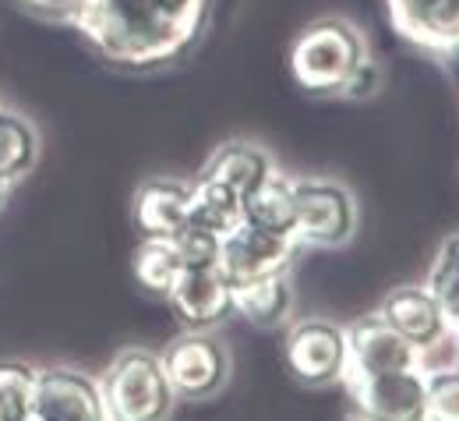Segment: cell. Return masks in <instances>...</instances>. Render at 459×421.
<instances>
[{
	"label": "cell",
	"instance_id": "obj_19",
	"mask_svg": "<svg viewBox=\"0 0 459 421\" xmlns=\"http://www.w3.org/2000/svg\"><path fill=\"white\" fill-rule=\"evenodd\" d=\"M240 213H244V198L237 191H230L227 184L212 178H198L191 180V209H187V224L209 231V234H227L240 224Z\"/></svg>",
	"mask_w": 459,
	"mask_h": 421
},
{
	"label": "cell",
	"instance_id": "obj_1",
	"mask_svg": "<svg viewBox=\"0 0 459 421\" xmlns=\"http://www.w3.org/2000/svg\"><path fill=\"white\" fill-rule=\"evenodd\" d=\"M212 0H85L71 22L89 47L124 71H160L205 36Z\"/></svg>",
	"mask_w": 459,
	"mask_h": 421
},
{
	"label": "cell",
	"instance_id": "obj_26",
	"mask_svg": "<svg viewBox=\"0 0 459 421\" xmlns=\"http://www.w3.org/2000/svg\"><path fill=\"white\" fill-rule=\"evenodd\" d=\"M18 4H22L29 14L47 18V22H74L85 0H18Z\"/></svg>",
	"mask_w": 459,
	"mask_h": 421
},
{
	"label": "cell",
	"instance_id": "obj_28",
	"mask_svg": "<svg viewBox=\"0 0 459 421\" xmlns=\"http://www.w3.org/2000/svg\"><path fill=\"white\" fill-rule=\"evenodd\" d=\"M7 191H11V188L0 180V213H4V206H7Z\"/></svg>",
	"mask_w": 459,
	"mask_h": 421
},
{
	"label": "cell",
	"instance_id": "obj_5",
	"mask_svg": "<svg viewBox=\"0 0 459 421\" xmlns=\"http://www.w3.org/2000/svg\"><path fill=\"white\" fill-rule=\"evenodd\" d=\"M170 390L184 404H202L220 397L233 375L230 344L216 329H184L160 351Z\"/></svg>",
	"mask_w": 459,
	"mask_h": 421
},
{
	"label": "cell",
	"instance_id": "obj_3",
	"mask_svg": "<svg viewBox=\"0 0 459 421\" xmlns=\"http://www.w3.org/2000/svg\"><path fill=\"white\" fill-rule=\"evenodd\" d=\"M96 379L110 421H170L177 408L160 351L152 347H120Z\"/></svg>",
	"mask_w": 459,
	"mask_h": 421
},
{
	"label": "cell",
	"instance_id": "obj_2",
	"mask_svg": "<svg viewBox=\"0 0 459 421\" xmlns=\"http://www.w3.org/2000/svg\"><path fill=\"white\" fill-rule=\"evenodd\" d=\"M375 57L368 36L340 14L307 22L290 43V78L307 96L340 100L350 78Z\"/></svg>",
	"mask_w": 459,
	"mask_h": 421
},
{
	"label": "cell",
	"instance_id": "obj_27",
	"mask_svg": "<svg viewBox=\"0 0 459 421\" xmlns=\"http://www.w3.org/2000/svg\"><path fill=\"white\" fill-rule=\"evenodd\" d=\"M449 351H453V364L459 368V322L453 326V333H449Z\"/></svg>",
	"mask_w": 459,
	"mask_h": 421
},
{
	"label": "cell",
	"instance_id": "obj_6",
	"mask_svg": "<svg viewBox=\"0 0 459 421\" xmlns=\"http://www.w3.org/2000/svg\"><path fill=\"white\" fill-rule=\"evenodd\" d=\"M283 364H287L290 379L307 390L343 386L346 372H350L346 326L336 319H322V315L290 319L283 326Z\"/></svg>",
	"mask_w": 459,
	"mask_h": 421
},
{
	"label": "cell",
	"instance_id": "obj_14",
	"mask_svg": "<svg viewBox=\"0 0 459 421\" xmlns=\"http://www.w3.org/2000/svg\"><path fill=\"white\" fill-rule=\"evenodd\" d=\"M191 209V180L149 178L138 184L131 198V224L142 241H170L187 227Z\"/></svg>",
	"mask_w": 459,
	"mask_h": 421
},
{
	"label": "cell",
	"instance_id": "obj_4",
	"mask_svg": "<svg viewBox=\"0 0 459 421\" xmlns=\"http://www.w3.org/2000/svg\"><path fill=\"white\" fill-rule=\"evenodd\" d=\"M297 188V248L311 251H336L353 244L360 234V202L353 188L340 178L325 174H293Z\"/></svg>",
	"mask_w": 459,
	"mask_h": 421
},
{
	"label": "cell",
	"instance_id": "obj_17",
	"mask_svg": "<svg viewBox=\"0 0 459 421\" xmlns=\"http://www.w3.org/2000/svg\"><path fill=\"white\" fill-rule=\"evenodd\" d=\"M244 224L269 231V234H283L293 238L297 227V188H293V174L276 171L273 178H265L247 198H244Z\"/></svg>",
	"mask_w": 459,
	"mask_h": 421
},
{
	"label": "cell",
	"instance_id": "obj_10",
	"mask_svg": "<svg viewBox=\"0 0 459 421\" xmlns=\"http://www.w3.org/2000/svg\"><path fill=\"white\" fill-rule=\"evenodd\" d=\"M378 315L400 333L410 347L420 351V358H431L442 347H449L453 322H449V315L442 311V304L431 298V291L424 284L393 287L378 304Z\"/></svg>",
	"mask_w": 459,
	"mask_h": 421
},
{
	"label": "cell",
	"instance_id": "obj_11",
	"mask_svg": "<svg viewBox=\"0 0 459 421\" xmlns=\"http://www.w3.org/2000/svg\"><path fill=\"white\" fill-rule=\"evenodd\" d=\"M403 39L435 60H459V0H385Z\"/></svg>",
	"mask_w": 459,
	"mask_h": 421
},
{
	"label": "cell",
	"instance_id": "obj_12",
	"mask_svg": "<svg viewBox=\"0 0 459 421\" xmlns=\"http://www.w3.org/2000/svg\"><path fill=\"white\" fill-rule=\"evenodd\" d=\"M163 301L184 329H220L233 315V287L216 266L184 269Z\"/></svg>",
	"mask_w": 459,
	"mask_h": 421
},
{
	"label": "cell",
	"instance_id": "obj_13",
	"mask_svg": "<svg viewBox=\"0 0 459 421\" xmlns=\"http://www.w3.org/2000/svg\"><path fill=\"white\" fill-rule=\"evenodd\" d=\"M346 347L350 372H403V368H428L420 351L410 347L400 333L378 315H360L346 322Z\"/></svg>",
	"mask_w": 459,
	"mask_h": 421
},
{
	"label": "cell",
	"instance_id": "obj_7",
	"mask_svg": "<svg viewBox=\"0 0 459 421\" xmlns=\"http://www.w3.org/2000/svg\"><path fill=\"white\" fill-rule=\"evenodd\" d=\"M350 415L360 421H424L428 372H346L343 379Z\"/></svg>",
	"mask_w": 459,
	"mask_h": 421
},
{
	"label": "cell",
	"instance_id": "obj_20",
	"mask_svg": "<svg viewBox=\"0 0 459 421\" xmlns=\"http://www.w3.org/2000/svg\"><path fill=\"white\" fill-rule=\"evenodd\" d=\"M131 273H134L142 291H149L152 298H167L170 287L177 284V276L184 273V266H180L170 241H142L134 248Z\"/></svg>",
	"mask_w": 459,
	"mask_h": 421
},
{
	"label": "cell",
	"instance_id": "obj_15",
	"mask_svg": "<svg viewBox=\"0 0 459 421\" xmlns=\"http://www.w3.org/2000/svg\"><path fill=\"white\" fill-rule=\"evenodd\" d=\"M280 171L276 156L251 138H230L223 145H216L205 160V167L198 171L202 178H212L220 184H227L230 191H237L240 198H247L265 178H273Z\"/></svg>",
	"mask_w": 459,
	"mask_h": 421
},
{
	"label": "cell",
	"instance_id": "obj_16",
	"mask_svg": "<svg viewBox=\"0 0 459 421\" xmlns=\"http://www.w3.org/2000/svg\"><path fill=\"white\" fill-rule=\"evenodd\" d=\"M293 308H297V287L290 269L233 291V315H240L255 329H283L293 319Z\"/></svg>",
	"mask_w": 459,
	"mask_h": 421
},
{
	"label": "cell",
	"instance_id": "obj_24",
	"mask_svg": "<svg viewBox=\"0 0 459 421\" xmlns=\"http://www.w3.org/2000/svg\"><path fill=\"white\" fill-rule=\"evenodd\" d=\"M173 251L180 259L184 269H209L220 262V234H209L195 224H187L184 231H177L170 238Z\"/></svg>",
	"mask_w": 459,
	"mask_h": 421
},
{
	"label": "cell",
	"instance_id": "obj_25",
	"mask_svg": "<svg viewBox=\"0 0 459 421\" xmlns=\"http://www.w3.org/2000/svg\"><path fill=\"white\" fill-rule=\"evenodd\" d=\"M382 82H385V75H382V64L371 57L353 78H350V85L343 89V96L340 100H346V103H364V100H375L378 92H382Z\"/></svg>",
	"mask_w": 459,
	"mask_h": 421
},
{
	"label": "cell",
	"instance_id": "obj_23",
	"mask_svg": "<svg viewBox=\"0 0 459 421\" xmlns=\"http://www.w3.org/2000/svg\"><path fill=\"white\" fill-rule=\"evenodd\" d=\"M428 372V400L424 421H459V368H424Z\"/></svg>",
	"mask_w": 459,
	"mask_h": 421
},
{
	"label": "cell",
	"instance_id": "obj_18",
	"mask_svg": "<svg viewBox=\"0 0 459 421\" xmlns=\"http://www.w3.org/2000/svg\"><path fill=\"white\" fill-rule=\"evenodd\" d=\"M39 131L29 118H22L18 110L0 107V180L11 188L18 180L32 174V167L39 163Z\"/></svg>",
	"mask_w": 459,
	"mask_h": 421
},
{
	"label": "cell",
	"instance_id": "obj_22",
	"mask_svg": "<svg viewBox=\"0 0 459 421\" xmlns=\"http://www.w3.org/2000/svg\"><path fill=\"white\" fill-rule=\"evenodd\" d=\"M424 287L431 291V298L442 304V311L449 315V322H459V234H449L435 248L431 266L424 273Z\"/></svg>",
	"mask_w": 459,
	"mask_h": 421
},
{
	"label": "cell",
	"instance_id": "obj_21",
	"mask_svg": "<svg viewBox=\"0 0 459 421\" xmlns=\"http://www.w3.org/2000/svg\"><path fill=\"white\" fill-rule=\"evenodd\" d=\"M36 364L22 358H0V421H32Z\"/></svg>",
	"mask_w": 459,
	"mask_h": 421
},
{
	"label": "cell",
	"instance_id": "obj_9",
	"mask_svg": "<svg viewBox=\"0 0 459 421\" xmlns=\"http://www.w3.org/2000/svg\"><path fill=\"white\" fill-rule=\"evenodd\" d=\"M36 421H110L100 393V379L71 368V364H47L36 368Z\"/></svg>",
	"mask_w": 459,
	"mask_h": 421
},
{
	"label": "cell",
	"instance_id": "obj_29",
	"mask_svg": "<svg viewBox=\"0 0 459 421\" xmlns=\"http://www.w3.org/2000/svg\"><path fill=\"white\" fill-rule=\"evenodd\" d=\"M350 421H360V418H353V415H350Z\"/></svg>",
	"mask_w": 459,
	"mask_h": 421
},
{
	"label": "cell",
	"instance_id": "obj_8",
	"mask_svg": "<svg viewBox=\"0 0 459 421\" xmlns=\"http://www.w3.org/2000/svg\"><path fill=\"white\" fill-rule=\"evenodd\" d=\"M297 251L300 248H297L293 238L258 231V227L240 220L233 231H227L220 238V262H216V269L227 276V284L237 291V287H247V284L265 280L273 273L293 269Z\"/></svg>",
	"mask_w": 459,
	"mask_h": 421
},
{
	"label": "cell",
	"instance_id": "obj_30",
	"mask_svg": "<svg viewBox=\"0 0 459 421\" xmlns=\"http://www.w3.org/2000/svg\"><path fill=\"white\" fill-rule=\"evenodd\" d=\"M32 421H36V418H32Z\"/></svg>",
	"mask_w": 459,
	"mask_h": 421
}]
</instances>
